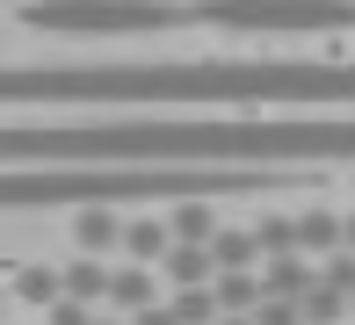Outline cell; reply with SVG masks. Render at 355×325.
I'll use <instances>...</instances> for the list:
<instances>
[{
  "label": "cell",
  "instance_id": "3",
  "mask_svg": "<svg viewBox=\"0 0 355 325\" xmlns=\"http://www.w3.org/2000/svg\"><path fill=\"white\" fill-rule=\"evenodd\" d=\"M22 22L58 29V37H138V29L196 22V8H182V0H37Z\"/></svg>",
  "mask_w": 355,
  "mask_h": 325
},
{
  "label": "cell",
  "instance_id": "13",
  "mask_svg": "<svg viewBox=\"0 0 355 325\" xmlns=\"http://www.w3.org/2000/svg\"><path fill=\"white\" fill-rule=\"evenodd\" d=\"M94 318H102V311H87V304H66V297L51 304V325H94Z\"/></svg>",
  "mask_w": 355,
  "mask_h": 325
},
{
  "label": "cell",
  "instance_id": "4",
  "mask_svg": "<svg viewBox=\"0 0 355 325\" xmlns=\"http://www.w3.org/2000/svg\"><path fill=\"white\" fill-rule=\"evenodd\" d=\"M196 22L268 29V37H327V29H355V0H196Z\"/></svg>",
  "mask_w": 355,
  "mask_h": 325
},
{
  "label": "cell",
  "instance_id": "11",
  "mask_svg": "<svg viewBox=\"0 0 355 325\" xmlns=\"http://www.w3.org/2000/svg\"><path fill=\"white\" fill-rule=\"evenodd\" d=\"M211 297H218V311H225V318H247L254 304H261V275H218Z\"/></svg>",
  "mask_w": 355,
  "mask_h": 325
},
{
  "label": "cell",
  "instance_id": "7",
  "mask_svg": "<svg viewBox=\"0 0 355 325\" xmlns=\"http://www.w3.org/2000/svg\"><path fill=\"white\" fill-rule=\"evenodd\" d=\"M109 260H94V253H80V260H66L58 268V289H66V304H87V311H102L109 304Z\"/></svg>",
  "mask_w": 355,
  "mask_h": 325
},
{
  "label": "cell",
  "instance_id": "9",
  "mask_svg": "<svg viewBox=\"0 0 355 325\" xmlns=\"http://www.w3.org/2000/svg\"><path fill=\"white\" fill-rule=\"evenodd\" d=\"M73 239L94 260H102V253H123V210H73Z\"/></svg>",
  "mask_w": 355,
  "mask_h": 325
},
{
  "label": "cell",
  "instance_id": "1",
  "mask_svg": "<svg viewBox=\"0 0 355 325\" xmlns=\"http://www.w3.org/2000/svg\"><path fill=\"white\" fill-rule=\"evenodd\" d=\"M355 159L341 116H94L0 123V167H312Z\"/></svg>",
  "mask_w": 355,
  "mask_h": 325
},
{
  "label": "cell",
  "instance_id": "12",
  "mask_svg": "<svg viewBox=\"0 0 355 325\" xmlns=\"http://www.w3.org/2000/svg\"><path fill=\"white\" fill-rule=\"evenodd\" d=\"M167 311L182 318V325H218V318H225L211 289H174V297H167Z\"/></svg>",
  "mask_w": 355,
  "mask_h": 325
},
{
  "label": "cell",
  "instance_id": "5",
  "mask_svg": "<svg viewBox=\"0 0 355 325\" xmlns=\"http://www.w3.org/2000/svg\"><path fill=\"white\" fill-rule=\"evenodd\" d=\"M159 297V268H138V260H116V275H109V311L131 318V311H153Z\"/></svg>",
  "mask_w": 355,
  "mask_h": 325
},
{
  "label": "cell",
  "instance_id": "6",
  "mask_svg": "<svg viewBox=\"0 0 355 325\" xmlns=\"http://www.w3.org/2000/svg\"><path fill=\"white\" fill-rule=\"evenodd\" d=\"M174 253V224H167V210H138V217H123V260H138V268H159V260Z\"/></svg>",
  "mask_w": 355,
  "mask_h": 325
},
{
  "label": "cell",
  "instance_id": "2",
  "mask_svg": "<svg viewBox=\"0 0 355 325\" xmlns=\"http://www.w3.org/2000/svg\"><path fill=\"white\" fill-rule=\"evenodd\" d=\"M0 102L51 109H196V102H355V58H189V65H0Z\"/></svg>",
  "mask_w": 355,
  "mask_h": 325
},
{
  "label": "cell",
  "instance_id": "8",
  "mask_svg": "<svg viewBox=\"0 0 355 325\" xmlns=\"http://www.w3.org/2000/svg\"><path fill=\"white\" fill-rule=\"evenodd\" d=\"M211 260H218V275H261V268H268L254 224H225V232L211 239Z\"/></svg>",
  "mask_w": 355,
  "mask_h": 325
},
{
  "label": "cell",
  "instance_id": "15",
  "mask_svg": "<svg viewBox=\"0 0 355 325\" xmlns=\"http://www.w3.org/2000/svg\"><path fill=\"white\" fill-rule=\"evenodd\" d=\"M94 325H131V318H116V311H102V318H94Z\"/></svg>",
  "mask_w": 355,
  "mask_h": 325
},
{
  "label": "cell",
  "instance_id": "14",
  "mask_svg": "<svg viewBox=\"0 0 355 325\" xmlns=\"http://www.w3.org/2000/svg\"><path fill=\"white\" fill-rule=\"evenodd\" d=\"M131 325H182V318H174L167 304H153V311H131Z\"/></svg>",
  "mask_w": 355,
  "mask_h": 325
},
{
  "label": "cell",
  "instance_id": "10",
  "mask_svg": "<svg viewBox=\"0 0 355 325\" xmlns=\"http://www.w3.org/2000/svg\"><path fill=\"white\" fill-rule=\"evenodd\" d=\"M254 239H261L268 260L297 253V210H261V217H254Z\"/></svg>",
  "mask_w": 355,
  "mask_h": 325
}]
</instances>
